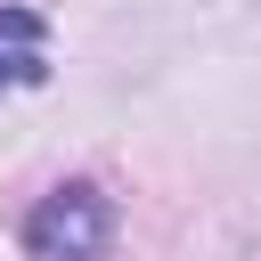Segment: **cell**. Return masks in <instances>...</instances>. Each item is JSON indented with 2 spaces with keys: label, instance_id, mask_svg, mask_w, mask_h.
I'll use <instances>...</instances> for the list:
<instances>
[{
  "label": "cell",
  "instance_id": "6da1fadb",
  "mask_svg": "<svg viewBox=\"0 0 261 261\" xmlns=\"http://www.w3.org/2000/svg\"><path fill=\"white\" fill-rule=\"evenodd\" d=\"M114 245V196L98 179H57L24 212V253L33 261H106Z\"/></svg>",
  "mask_w": 261,
  "mask_h": 261
},
{
  "label": "cell",
  "instance_id": "7a4b0ae2",
  "mask_svg": "<svg viewBox=\"0 0 261 261\" xmlns=\"http://www.w3.org/2000/svg\"><path fill=\"white\" fill-rule=\"evenodd\" d=\"M33 82H49V24H41V8H0V90H33Z\"/></svg>",
  "mask_w": 261,
  "mask_h": 261
}]
</instances>
